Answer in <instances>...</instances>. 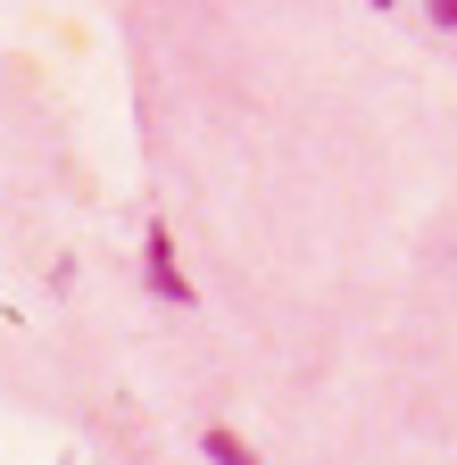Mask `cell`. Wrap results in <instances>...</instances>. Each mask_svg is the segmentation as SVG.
<instances>
[{"label":"cell","instance_id":"cell-2","mask_svg":"<svg viewBox=\"0 0 457 465\" xmlns=\"http://www.w3.org/2000/svg\"><path fill=\"white\" fill-rule=\"evenodd\" d=\"M208 457H216V465H258V449H250L242 432H224V424H208Z\"/></svg>","mask_w":457,"mask_h":465},{"label":"cell","instance_id":"cell-1","mask_svg":"<svg viewBox=\"0 0 457 465\" xmlns=\"http://www.w3.org/2000/svg\"><path fill=\"white\" fill-rule=\"evenodd\" d=\"M142 274H150V291H158L166 308H200V291H192V274H184L175 242H166V224H150V250H142Z\"/></svg>","mask_w":457,"mask_h":465},{"label":"cell","instance_id":"cell-4","mask_svg":"<svg viewBox=\"0 0 457 465\" xmlns=\"http://www.w3.org/2000/svg\"><path fill=\"white\" fill-rule=\"evenodd\" d=\"M366 9H399V0H366Z\"/></svg>","mask_w":457,"mask_h":465},{"label":"cell","instance_id":"cell-3","mask_svg":"<svg viewBox=\"0 0 457 465\" xmlns=\"http://www.w3.org/2000/svg\"><path fill=\"white\" fill-rule=\"evenodd\" d=\"M432 17H441V25H457V0H432Z\"/></svg>","mask_w":457,"mask_h":465}]
</instances>
